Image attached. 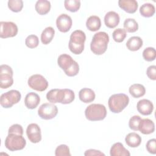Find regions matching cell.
<instances>
[{"instance_id": "cell-1", "label": "cell", "mask_w": 156, "mask_h": 156, "mask_svg": "<svg viewBox=\"0 0 156 156\" xmlns=\"http://www.w3.org/2000/svg\"><path fill=\"white\" fill-rule=\"evenodd\" d=\"M108 42L109 36L106 32H99L96 33L90 43L91 51L96 55H102L106 51Z\"/></svg>"}, {"instance_id": "cell-2", "label": "cell", "mask_w": 156, "mask_h": 156, "mask_svg": "<svg viewBox=\"0 0 156 156\" xmlns=\"http://www.w3.org/2000/svg\"><path fill=\"white\" fill-rule=\"evenodd\" d=\"M86 40L85 34L80 30L73 32L69 41V49L74 54H80L84 49V43Z\"/></svg>"}, {"instance_id": "cell-3", "label": "cell", "mask_w": 156, "mask_h": 156, "mask_svg": "<svg viewBox=\"0 0 156 156\" xmlns=\"http://www.w3.org/2000/svg\"><path fill=\"white\" fill-rule=\"evenodd\" d=\"M129 98L124 93H118L112 95L108 101L110 110L114 113L121 112L129 104Z\"/></svg>"}, {"instance_id": "cell-4", "label": "cell", "mask_w": 156, "mask_h": 156, "mask_svg": "<svg viewBox=\"0 0 156 156\" xmlns=\"http://www.w3.org/2000/svg\"><path fill=\"white\" fill-rule=\"evenodd\" d=\"M86 118L91 121L103 120L107 115L105 107L101 104H93L88 105L85 110Z\"/></svg>"}, {"instance_id": "cell-5", "label": "cell", "mask_w": 156, "mask_h": 156, "mask_svg": "<svg viewBox=\"0 0 156 156\" xmlns=\"http://www.w3.org/2000/svg\"><path fill=\"white\" fill-rule=\"evenodd\" d=\"M4 144L8 150L16 151L23 149L26 144V141L23 135L15 133H8Z\"/></svg>"}, {"instance_id": "cell-6", "label": "cell", "mask_w": 156, "mask_h": 156, "mask_svg": "<svg viewBox=\"0 0 156 156\" xmlns=\"http://www.w3.org/2000/svg\"><path fill=\"white\" fill-rule=\"evenodd\" d=\"M21 94L19 91L12 90L1 94L0 98L1 105L5 108L12 107L14 104L20 102Z\"/></svg>"}, {"instance_id": "cell-7", "label": "cell", "mask_w": 156, "mask_h": 156, "mask_svg": "<svg viewBox=\"0 0 156 156\" xmlns=\"http://www.w3.org/2000/svg\"><path fill=\"white\" fill-rule=\"evenodd\" d=\"M13 83V70L7 65H1L0 66V87L2 89L11 87Z\"/></svg>"}, {"instance_id": "cell-8", "label": "cell", "mask_w": 156, "mask_h": 156, "mask_svg": "<svg viewBox=\"0 0 156 156\" xmlns=\"http://www.w3.org/2000/svg\"><path fill=\"white\" fill-rule=\"evenodd\" d=\"M27 83L30 88L38 91H43L48 87V80L41 74L31 76L29 78Z\"/></svg>"}, {"instance_id": "cell-9", "label": "cell", "mask_w": 156, "mask_h": 156, "mask_svg": "<svg viewBox=\"0 0 156 156\" xmlns=\"http://www.w3.org/2000/svg\"><path fill=\"white\" fill-rule=\"evenodd\" d=\"M58 113V108L57 106L53 104L44 103L39 107L38 110V115L43 119L48 120L53 119Z\"/></svg>"}, {"instance_id": "cell-10", "label": "cell", "mask_w": 156, "mask_h": 156, "mask_svg": "<svg viewBox=\"0 0 156 156\" xmlns=\"http://www.w3.org/2000/svg\"><path fill=\"white\" fill-rule=\"evenodd\" d=\"M0 26V37L2 38L13 37L18 34V27L13 22L1 21Z\"/></svg>"}, {"instance_id": "cell-11", "label": "cell", "mask_w": 156, "mask_h": 156, "mask_svg": "<svg viewBox=\"0 0 156 156\" xmlns=\"http://www.w3.org/2000/svg\"><path fill=\"white\" fill-rule=\"evenodd\" d=\"M26 134L29 141L33 143H39L41 140V129L39 126L35 123H31L28 125Z\"/></svg>"}, {"instance_id": "cell-12", "label": "cell", "mask_w": 156, "mask_h": 156, "mask_svg": "<svg viewBox=\"0 0 156 156\" xmlns=\"http://www.w3.org/2000/svg\"><path fill=\"white\" fill-rule=\"evenodd\" d=\"M56 26L61 32L65 33L68 32L72 26L71 18L65 13L60 15L56 20Z\"/></svg>"}, {"instance_id": "cell-13", "label": "cell", "mask_w": 156, "mask_h": 156, "mask_svg": "<svg viewBox=\"0 0 156 156\" xmlns=\"http://www.w3.org/2000/svg\"><path fill=\"white\" fill-rule=\"evenodd\" d=\"M65 89H52L46 94L47 100L53 104L61 103L63 104L65 99Z\"/></svg>"}, {"instance_id": "cell-14", "label": "cell", "mask_w": 156, "mask_h": 156, "mask_svg": "<svg viewBox=\"0 0 156 156\" xmlns=\"http://www.w3.org/2000/svg\"><path fill=\"white\" fill-rule=\"evenodd\" d=\"M136 108L138 112L141 115H149L152 113L154 110V105L151 101L143 99L138 102Z\"/></svg>"}, {"instance_id": "cell-15", "label": "cell", "mask_w": 156, "mask_h": 156, "mask_svg": "<svg viewBox=\"0 0 156 156\" xmlns=\"http://www.w3.org/2000/svg\"><path fill=\"white\" fill-rule=\"evenodd\" d=\"M119 21L120 18L119 15L114 11L107 12L104 16V23L107 27L110 29L116 27L118 25Z\"/></svg>"}, {"instance_id": "cell-16", "label": "cell", "mask_w": 156, "mask_h": 156, "mask_svg": "<svg viewBox=\"0 0 156 156\" xmlns=\"http://www.w3.org/2000/svg\"><path fill=\"white\" fill-rule=\"evenodd\" d=\"M75 62L76 61L74 60L69 55L66 54L60 55L57 59V63L58 66L64 71L65 73L68 71Z\"/></svg>"}, {"instance_id": "cell-17", "label": "cell", "mask_w": 156, "mask_h": 156, "mask_svg": "<svg viewBox=\"0 0 156 156\" xmlns=\"http://www.w3.org/2000/svg\"><path fill=\"white\" fill-rule=\"evenodd\" d=\"M119 7L129 13H134L138 7V2L135 0H119Z\"/></svg>"}, {"instance_id": "cell-18", "label": "cell", "mask_w": 156, "mask_h": 156, "mask_svg": "<svg viewBox=\"0 0 156 156\" xmlns=\"http://www.w3.org/2000/svg\"><path fill=\"white\" fill-rule=\"evenodd\" d=\"M40 102V96L34 92L27 93L24 99V104L26 107L29 109L35 108Z\"/></svg>"}, {"instance_id": "cell-19", "label": "cell", "mask_w": 156, "mask_h": 156, "mask_svg": "<svg viewBox=\"0 0 156 156\" xmlns=\"http://www.w3.org/2000/svg\"><path fill=\"white\" fill-rule=\"evenodd\" d=\"M138 130L144 135L151 134L155 130L154 122L148 118L143 119L140 121Z\"/></svg>"}, {"instance_id": "cell-20", "label": "cell", "mask_w": 156, "mask_h": 156, "mask_svg": "<svg viewBox=\"0 0 156 156\" xmlns=\"http://www.w3.org/2000/svg\"><path fill=\"white\" fill-rule=\"evenodd\" d=\"M95 93L94 91L88 88H83L79 92L80 100L84 103H90L93 102L95 99Z\"/></svg>"}, {"instance_id": "cell-21", "label": "cell", "mask_w": 156, "mask_h": 156, "mask_svg": "<svg viewBox=\"0 0 156 156\" xmlns=\"http://www.w3.org/2000/svg\"><path fill=\"white\" fill-rule=\"evenodd\" d=\"M110 154L111 156H130L129 151L121 143H116L112 146Z\"/></svg>"}, {"instance_id": "cell-22", "label": "cell", "mask_w": 156, "mask_h": 156, "mask_svg": "<svg viewBox=\"0 0 156 156\" xmlns=\"http://www.w3.org/2000/svg\"><path fill=\"white\" fill-rule=\"evenodd\" d=\"M125 141L128 146L130 147H137L141 143V138L136 133L132 132L126 135Z\"/></svg>"}, {"instance_id": "cell-23", "label": "cell", "mask_w": 156, "mask_h": 156, "mask_svg": "<svg viewBox=\"0 0 156 156\" xmlns=\"http://www.w3.org/2000/svg\"><path fill=\"white\" fill-rule=\"evenodd\" d=\"M86 26L90 31L95 32L98 30L101 26L100 18L95 15L90 16L86 21Z\"/></svg>"}, {"instance_id": "cell-24", "label": "cell", "mask_w": 156, "mask_h": 156, "mask_svg": "<svg viewBox=\"0 0 156 156\" xmlns=\"http://www.w3.org/2000/svg\"><path fill=\"white\" fill-rule=\"evenodd\" d=\"M143 43V40L140 37L133 36L127 40L126 42V46L129 50L136 51L142 47Z\"/></svg>"}, {"instance_id": "cell-25", "label": "cell", "mask_w": 156, "mask_h": 156, "mask_svg": "<svg viewBox=\"0 0 156 156\" xmlns=\"http://www.w3.org/2000/svg\"><path fill=\"white\" fill-rule=\"evenodd\" d=\"M51 6V3L49 1L38 0L35 4V9L38 14L44 15L47 14L50 11Z\"/></svg>"}, {"instance_id": "cell-26", "label": "cell", "mask_w": 156, "mask_h": 156, "mask_svg": "<svg viewBox=\"0 0 156 156\" xmlns=\"http://www.w3.org/2000/svg\"><path fill=\"white\" fill-rule=\"evenodd\" d=\"M129 93L132 96L135 98H139L143 96L146 93L144 87L140 83H135L132 85L129 89Z\"/></svg>"}, {"instance_id": "cell-27", "label": "cell", "mask_w": 156, "mask_h": 156, "mask_svg": "<svg viewBox=\"0 0 156 156\" xmlns=\"http://www.w3.org/2000/svg\"><path fill=\"white\" fill-rule=\"evenodd\" d=\"M55 34V30L52 27H46L41 34V41L43 44H48L53 39Z\"/></svg>"}, {"instance_id": "cell-28", "label": "cell", "mask_w": 156, "mask_h": 156, "mask_svg": "<svg viewBox=\"0 0 156 156\" xmlns=\"http://www.w3.org/2000/svg\"><path fill=\"white\" fill-rule=\"evenodd\" d=\"M155 12V9L153 4L151 3H145L140 8V14L146 18L152 16Z\"/></svg>"}, {"instance_id": "cell-29", "label": "cell", "mask_w": 156, "mask_h": 156, "mask_svg": "<svg viewBox=\"0 0 156 156\" xmlns=\"http://www.w3.org/2000/svg\"><path fill=\"white\" fill-rule=\"evenodd\" d=\"M124 28L127 32L133 33L138 29V24L135 19L127 18L124 22Z\"/></svg>"}, {"instance_id": "cell-30", "label": "cell", "mask_w": 156, "mask_h": 156, "mask_svg": "<svg viewBox=\"0 0 156 156\" xmlns=\"http://www.w3.org/2000/svg\"><path fill=\"white\" fill-rule=\"evenodd\" d=\"M65 9L71 12L78 11L80 7V1L79 0H66L64 2Z\"/></svg>"}, {"instance_id": "cell-31", "label": "cell", "mask_w": 156, "mask_h": 156, "mask_svg": "<svg viewBox=\"0 0 156 156\" xmlns=\"http://www.w3.org/2000/svg\"><path fill=\"white\" fill-rule=\"evenodd\" d=\"M126 36V31L124 29L121 28H118L115 29L112 34L113 39L117 43H121L123 41Z\"/></svg>"}, {"instance_id": "cell-32", "label": "cell", "mask_w": 156, "mask_h": 156, "mask_svg": "<svg viewBox=\"0 0 156 156\" xmlns=\"http://www.w3.org/2000/svg\"><path fill=\"white\" fill-rule=\"evenodd\" d=\"M7 4L10 10L13 12H19L23 7V1L21 0H9Z\"/></svg>"}, {"instance_id": "cell-33", "label": "cell", "mask_w": 156, "mask_h": 156, "mask_svg": "<svg viewBox=\"0 0 156 156\" xmlns=\"http://www.w3.org/2000/svg\"><path fill=\"white\" fill-rule=\"evenodd\" d=\"M143 58L147 62H152L156 57V51L154 48L148 47L144 49L143 52Z\"/></svg>"}, {"instance_id": "cell-34", "label": "cell", "mask_w": 156, "mask_h": 156, "mask_svg": "<svg viewBox=\"0 0 156 156\" xmlns=\"http://www.w3.org/2000/svg\"><path fill=\"white\" fill-rule=\"evenodd\" d=\"M25 43L28 48H35L38 46L39 44V40L37 35H30L26 38Z\"/></svg>"}, {"instance_id": "cell-35", "label": "cell", "mask_w": 156, "mask_h": 156, "mask_svg": "<svg viewBox=\"0 0 156 156\" xmlns=\"http://www.w3.org/2000/svg\"><path fill=\"white\" fill-rule=\"evenodd\" d=\"M56 156H71L69 149L66 144H61L57 147L55 151Z\"/></svg>"}, {"instance_id": "cell-36", "label": "cell", "mask_w": 156, "mask_h": 156, "mask_svg": "<svg viewBox=\"0 0 156 156\" xmlns=\"http://www.w3.org/2000/svg\"><path fill=\"white\" fill-rule=\"evenodd\" d=\"M141 119V117L138 115H134L131 117L129 121V126L130 129L135 131L138 130L139 125Z\"/></svg>"}, {"instance_id": "cell-37", "label": "cell", "mask_w": 156, "mask_h": 156, "mask_svg": "<svg viewBox=\"0 0 156 156\" xmlns=\"http://www.w3.org/2000/svg\"><path fill=\"white\" fill-rule=\"evenodd\" d=\"M146 147L148 152L152 154H156V140L152 138L149 140L146 145Z\"/></svg>"}, {"instance_id": "cell-38", "label": "cell", "mask_w": 156, "mask_h": 156, "mask_svg": "<svg viewBox=\"0 0 156 156\" xmlns=\"http://www.w3.org/2000/svg\"><path fill=\"white\" fill-rule=\"evenodd\" d=\"M8 133H15L23 135V129L22 126L20 124H15L11 126L8 130Z\"/></svg>"}, {"instance_id": "cell-39", "label": "cell", "mask_w": 156, "mask_h": 156, "mask_svg": "<svg viewBox=\"0 0 156 156\" xmlns=\"http://www.w3.org/2000/svg\"><path fill=\"white\" fill-rule=\"evenodd\" d=\"M146 74L147 77L150 79L155 80H156V66L155 65L149 66L146 70Z\"/></svg>"}, {"instance_id": "cell-40", "label": "cell", "mask_w": 156, "mask_h": 156, "mask_svg": "<svg viewBox=\"0 0 156 156\" xmlns=\"http://www.w3.org/2000/svg\"><path fill=\"white\" fill-rule=\"evenodd\" d=\"M84 155L85 156H89V155H105L104 153L101 152L100 151L95 150V149H88L87 150L85 153Z\"/></svg>"}]
</instances>
